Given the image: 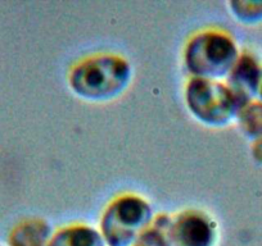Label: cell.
I'll return each mask as SVG.
<instances>
[{"instance_id": "cell-4", "label": "cell", "mask_w": 262, "mask_h": 246, "mask_svg": "<svg viewBox=\"0 0 262 246\" xmlns=\"http://www.w3.org/2000/svg\"><path fill=\"white\" fill-rule=\"evenodd\" d=\"M184 99L190 114L205 126L220 129L235 119L242 105L225 82L190 77Z\"/></svg>"}, {"instance_id": "cell-7", "label": "cell", "mask_w": 262, "mask_h": 246, "mask_svg": "<svg viewBox=\"0 0 262 246\" xmlns=\"http://www.w3.org/2000/svg\"><path fill=\"white\" fill-rule=\"evenodd\" d=\"M53 228L42 218H31L17 225L8 237V246H48Z\"/></svg>"}, {"instance_id": "cell-5", "label": "cell", "mask_w": 262, "mask_h": 246, "mask_svg": "<svg viewBox=\"0 0 262 246\" xmlns=\"http://www.w3.org/2000/svg\"><path fill=\"white\" fill-rule=\"evenodd\" d=\"M166 235L170 246H216L219 227L208 213L186 209L170 215Z\"/></svg>"}, {"instance_id": "cell-6", "label": "cell", "mask_w": 262, "mask_h": 246, "mask_svg": "<svg viewBox=\"0 0 262 246\" xmlns=\"http://www.w3.org/2000/svg\"><path fill=\"white\" fill-rule=\"evenodd\" d=\"M226 86L231 90L243 107L256 94L261 85V75L256 60L248 54L239 55L236 63L226 76Z\"/></svg>"}, {"instance_id": "cell-3", "label": "cell", "mask_w": 262, "mask_h": 246, "mask_svg": "<svg viewBox=\"0 0 262 246\" xmlns=\"http://www.w3.org/2000/svg\"><path fill=\"white\" fill-rule=\"evenodd\" d=\"M155 218L148 200L138 194H123L103 210L99 231L107 246H134Z\"/></svg>"}, {"instance_id": "cell-11", "label": "cell", "mask_w": 262, "mask_h": 246, "mask_svg": "<svg viewBox=\"0 0 262 246\" xmlns=\"http://www.w3.org/2000/svg\"><path fill=\"white\" fill-rule=\"evenodd\" d=\"M231 14L244 23H253L262 17V3L259 2H230Z\"/></svg>"}, {"instance_id": "cell-1", "label": "cell", "mask_w": 262, "mask_h": 246, "mask_svg": "<svg viewBox=\"0 0 262 246\" xmlns=\"http://www.w3.org/2000/svg\"><path fill=\"white\" fill-rule=\"evenodd\" d=\"M133 79L128 60L112 53H100L80 60L71 68L69 85L75 95L88 102H110L127 90Z\"/></svg>"}, {"instance_id": "cell-10", "label": "cell", "mask_w": 262, "mask_h": 246, "mask_svg": "<svg viewBox=\"0 0 262 246\" xmlns=\"http://www.w3.org/2000/svg\"><path fill=\"white\" fill-rule=\"evenodd\" d=\"M168 220H170L168 214L156 215L152 226L140 236L134 246H170L166 235Z\"/></svg>"}, {"instance_id": "cell-9", "label": "cell", "mask_w": 262, "mask_h": 246, "mask_svg": "<svg viewBox=\"0 0 262 246\" xmlns=\"http://www.w3.org/2000/svg\"><path fill=\"white\" fill-rule=\"evenodd\" d=\"M238 127L247 137L261 139L262 137V104L249 102L239 109L235 117Z\"/></svg>"}, {"instance_id": "cell-2", "label": "cell", "mask_w": 262, "mask_h": 246, "mask_svg": "<svg viewBox=\"0 0 262 246\" xmlns=\"http://www.w3.org/2000/svg\"><path fill=\"white\" fill-rule=\"evenodd\" d=\"M236 42L219 30L194 34L184 49V64L191 77L205 80L226 79L239 58Z\"/></svg>"}, {"instance_id": "cell-8", "label": "cell", "mask_w": 262, "mask_h": 246, "mask_svg": "<svg viewBox=\"0 0 262 246\" xmlns=\"http://www.w3.org/2000/svg\"><path fill=\"white\" fill-rule=\"evenodd\" d=\"M48 246H107L98 228L89 225H71L53 233Z\"/></svg>"}, {"instance_id": "cell-12", "label": "cell", "mask_w": 262, "mask_h": 246, "mask_svg": "<svg viewBox=\"0 0 262 246\" xmlns=\"http://www.w3.org/2000/svg\"><path fill=\"white\" fill-rule=\"evenodd\" d=\"M0 246H4V245H2V243H0Z\"/></svg>"}]
</instances>
